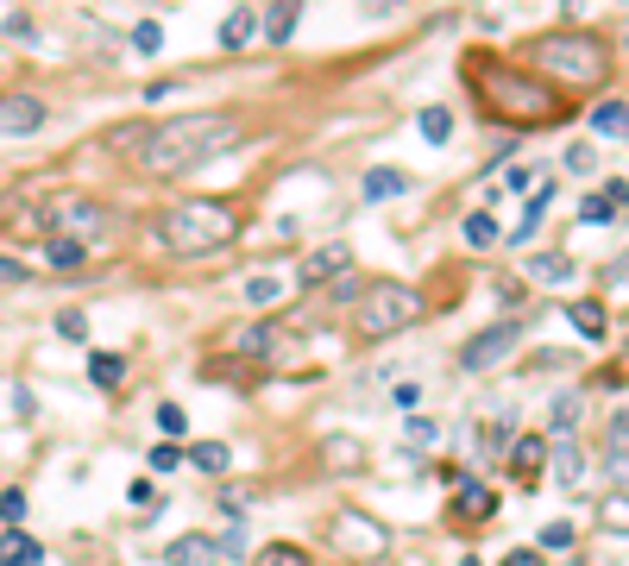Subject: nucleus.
Wrapping results in <instances>:
<instances>
[{
    "label": "nucleus",
    "mask_w": 629,
    "mask_h": 566,
    "mask_svg": "<svg viewBox=\"0 0 629 566\" xmlns=\"http://www.w3.org/2000/svg\"><path fill=\"white\" fill-rule=\"evenodd\" d=\"M239 133H246V120L239 114H177V120H157L152 138H145V152H138V164H145V176H189L202 171V164H215L227 145H239Z\"/></svg>",
    "instance_id": "f257e3e1"
},
{
    "label": "nucleus",
    "mask_w": 629,
    "mask_h": 566,
    "mask_svg": "<svg viewBox=\"0 0 629 566\" xmlns=\"http://www.w3.org/2000/svg\"><path fill=\"white\" fill-rule=\"evenodd\" d=\"M157 239L177 258H208L239 239V208L234 202H215V196H183L157 215Z\"/></svg>",
    "instance_id": "f03ea898"
},
{
    "label": "nucleus",
    "mask_w": 629,
    "mask_h": 566,
    "mask_svg": "<svg viewBox=\"0 0 629 566\" xmlns=\"http://www.w3.org/2000/svg\"><path fill=\"white\" fill-rule=\"evenodd\" d=\"M529 70H535V76L567 82V89H605L610 58H605V44L591 39V32L554 25V32H542V39L529 44Z\"/></svg>",
    "instance_id": "7ed1b4c3"
},
{
    "label": "nucleus",
    "mask_w": 629,
    "mask_h": 566,
    "mask_svg": "<svg viewBox=\"0 0 629 566\" xmlns=\"http://www.w3.org/2000/svg\"><path fill=\"white\" fill-rule=\"evenodd\" d=\"M472 89L492 101L497 114L529 120V126H548V120H560V95H554L542 76H529V70H511V63H472Z\"/></svg>",
    "instance_id": "20e7f679"
},
{
    "label": "nucleus",
    "mask_w": 629,
    "mask_h": 566,
    "mask_svg": "<svg viewBox=\"0 0 629 566\" xmlns=\"http://www.w3.org/2000/svg\"><path fill=\"white\" fill-rule=\"evenodd\" d=\"M422 315H429V302H422V290H415V284L378 277V284H365V296H359V309H353V333L365 340V347H378V340H391V333L415 328Z\"/></svg>",
    "instance_id": "39448f33"
},
{
    "label": "nucleus",
    "mask_w": 629,
    "mask_h": 566,
    "mask_svg": "<svg viewBox=\"0 0 629 566\" xmlns=\"http://www.w3.org/2000/svg\"><path fill=\"white\" fill-rule=\"evenodd\" d=\"M321 542H328V554L334 560H353V566H372L391 554V528L378 523V516H365V510H334L328 523H321Z\"/></svg>",
    "instance_id": "423d86ee"
},
{
    "label": "nucleus",
    "mask_w": 629,
    "mask_h": 566,
    "mask_svg": "<svg viewBox=\"0 0 629 566\" xmlns=\"http://www.w3.org/2000/svg\"><path fill=\"white\" fill-rule=\"evenodd\" d=\"M107 227V215H101V202H89V196H63V202H51V208H39V234L44 239H89Z\"/></svg>",
    "instance_id": "0eeeda50"
},
{
    "label": "nucleus",
    "mask_w": 629,
    "mask_h": 566,
    "mask_svg": "<svg viewBox=\"0 0 629 566\" xmlns=\"http://www.w3.org/2000/svg\"><path fill=\"white\" fill-rule=\"evenodd\" d=\"M516 347H523V321H497V328L472 333L466 347H460V366L466 371H492V366H504Z\"/></svg>",
    "instance_id": "6e6552de"
},
{
    "label": "nucleus",
    "mask_w": 629,
    "mask_h": 566,
    "mask_svg": "<svg viewBox=\"0 0 629 566\" xmlns=\"http://www.w3.org/2000/svg\"><path fill=\"white\" fill-rule=\"evenodd\" d=\"M44 120H51V107H44L39 95H0V138H25V133H39Z\"/></svg>",
    "instance_id": "1a4fd4ad"
},
{
    "label": "nucleus",
    "mask_w": 629,
    "mask_h": 566,
    "mask_svg": "<svg viewBox=\"0 0 629 566\" xmlns=\"http://www.w3.org/2000/svg\"><path fill=\"white\" fill-rule=\"evenodd\" d=\"M542 472H548V441H542V434H516L511 441V478L516 485H535Z\"/></svg>",
    "instance_id": "9d476101"
},
{
    "label": "nucleus",
    "mask_w": 629,
    "mask_h": 566,
    "mask_svg": "<svg viewBox=\"0 0 629 566\" xmlns=\"http://www.w3.org/2000/svg\"><path fill=\"white\" fill-rule=\"evenodd\" d=\"M220 554H227V547H220L215 535H177V542L164 547V560L171 566H215Z\"/></svg>",
    "instance_id": "9b49d317"
},
{
    "label": "nucleus",
    "mask_w": 629,
    "mask_h": 566,
    "mask_svg": "<svg viewBox=\"0 0 629 566\" xmlns=\"http://www.w3.org/2000/svg\"><path fill=\"white\" fill-rule=\"evenodd\" d=\"M347 265H353V253H347V246H321V253L302 258V284H328V277H340Z\"/></svg>",
    "instance_id": "f8f14e48"
},
{
    "label": "nucleus",
    "mask_w": 629,
    "mask_h": 566,
    "mask_svg": "<svg viewBox=\"0 0 629 566\" xmlns=\"http://www.w3.org/2000/svg\"><path fill=\"white\" fill-rule=\"evenodd\" d=\"M321 460L334 472H359L365 466V441H359V434H328V441H321Z\"/></svg>",
    "instance_id": "ddd939ff"
},
{
    "label": "nucleus",
    "mask_w": 629,
    "mask_h": 566,
    "mask_svg": "<svg viewBox=\"0 0 629 566\" xmlns=\"http://www.w3.org/2000/svg\"><path fill=\"white\" fill-rule=\"evenodd\" d=\"M0 566H44V547L13 528V535H0Z\"/></svg>",
    "instance_id": "4468645a"
},
{
    "label": "nucleus",
    "mask_w": 629,
    "mask_h": 566,
    "mask_svg": "<svg viewBox=\"0 0 629 566\" xmlns=\"http://www.w3.org/2000/svg\"><path fill=\"white\" fill-rule=\"evenodd\" d=\"M44 265H51V271H82V265H89V246H82V239H44Z\"/></svg>",
    "instance_id": "2eb2a0df"
},
{
    "label": "nucleus",
    "mask_w": 629,
    "mask_h": 566,
    "mask_svg": "<svg viewBox=\"0 0 629 566\" xmlns=\"http://www.w3.org/2000/svg\"><path fill=\"white\" fill-rule=\"evenodd\" d=\"M453 510H460V516H478V523H485V516L497 510V491H492V485H460V491H453Z\"/></svg>",
    "instance_id": "dca6fc26"
},
{
    "label": "nucleus",
    "mask_w": 629,
    "mask_h": 566,
    "mask_svg": "<svg viewBox=\"0 0 629 566\" xmlns=\"http://www.w3.org/2000/svg\"><path fill=\"white\" fill-rule=\"evenodd\" d=\"M359 189H365V202H391V196H403V189H410V176H403V171H365V183H359Z\"/></svg>",
    "instance_id": "f3484780"
},
{
    "label": "nucleus",
    "mask_w": 629,
    "mask_h": 566,
    "mask_svg": "<svg viewBox=\"0 0 629 566\" xmlns=\"http://www.w3.org/2000/svg\"><path fill=\"white\" fill-rule=\"evenodd\" d=\"M258 25H265V20H258L252 7H239L234 20L220 25V44H227V51H246V44H252V32H258Z\"/></svg>",
    "instance_id": "a211bd4d"
},
{
    "label": "nucleus",
    "mask_w": 629,
    "mask_h": 566,
    "mask_svg": "<svg viewBox=\"0 0 629 566\" xmlns=\"http://www.w3.org/2000/svg\"><path fill=\"white\" fill-rule=\"evenodd\" d=\"M598 528L605 535H629V491H610L605 504H598Z\"/></svg>",
    "instance_id": "6ab92c4d"
},
{
    "label": "nucleus",
    "mask_w": 629,
    "mask_h": 566,
    "mask_svg": "<svg viewBox=\"0 0 629 566\" xmlns=\"http://www.w3.org/2000/svg\"><path fill=\"white\" fill-rule=\"evenodd\" d=\"M89 378H95L101 391H120V378H126V359H120V352H89Z\"/></svg>",
    "instance_id": "aec40b11"
},
{
    "label": "nucleus",
    "mask_w": 629,
    "mask_h": 566,
    "mask_svg": "<svg viewBox=\"0 0 629 566\" xmlns=\"http://www.w3.org/2000/svg\"><path fill=\"white\" fill-rule=\"evenodd\" d=\"M567 321L579 328V340H605V302H573Z\"/></svg>",
    "instance_id": "412c9836"
},
{
    "label": "nucleus",
    "mask_w": 629,
    "mask_h": 566,
    "mask_svg": "<svg viewBox=\"0 0 629 566\" xmlns=\"http://www.w3.org/2000/svg\"><path fill=\"white\" fill-rule=\"evenodd\" d=\"M189 466H202V472H227L234 466V453H227V441H196V447H189Z\"/></svg>",
    "instance_id": "4be33fe9"
},
{
    "label": "nucleus",
    "mask_w": 629,
    "mask_h": 566,
    "mask_svg": "<svg viewBox=\"0 0 629 566\" xmlns=\"http://www.w3.org/2000/svg\"><path fill=\"white\" fill-rule=\"evenodd\" d=\"M554 478L567 491H579V478H586V453L579 447H554Z\"/></svg>",
    "instance_id": "5701e85b"
},
{
    "label": "nucleus",
    "mask_w": 629,
    "mask_h": 566,
    "mask_svg": "<svg viewBox=\"0 0 629 566\" xmlns=\"http://www.w3.org/2000/svg\"><path fill=\"white\" fill-rule=\"evenodd\" d=\"M529 271L542 277V284H567V277H573V258L567 253H535Z\"/></svg>",
    "instance_id": "b1692460"
},
{
    "label": "nucleus",
    "mask_w": 629,
    "mask_h": 566,
    "mask_svg": "<svg viewBox=\"0 0 629 566\" xmlns=\"http://www.w3.org/2000/svg\"><path fill=\"white\" fill-rule=\"evenodd\" d=\"M252 566H314L309 554H302V547L296 542H271V547H258V560Z\"/></svg>",
    "instance_id": "393cba45"
},
{
    "label": "nucleus",
    "mask_w": 629,
    "mask_h": 566,
    "mask_svg": "<svg viewBox=\"0 0 629 566\" xmlns=\"http://www.w3.org/2000/svg\"><path fill=\"white\" fill-rule=\"evenodd\" d=\"M591 126H598V133H629V107L623 101H598V107H591Z\"/></svg>",
    "instance_id": "a878e982"
},
{
    "label": "nucleus",
    "mask_w": 629,
    "mask_h": 566,
    "mask_svg": "<svg viewBox=\"0 0 629 566\" xmlns=\"http://www.w3.org/2000/svg\"><path fill=\"white\" fill-rule=\"evenodd\" d=\"M422 138H429V145H447V138H453V114H447V107H429V114H422Z\"/></svg>",
    "instance_id": "bb28decb"
},
{
    "label": "nucleus",
    "mask_w": 629,
    "mask_h": 566,
    "mask_svg": "<svg viewBox=\"0 0 629 566\" xmlns=\"http://www.w3.org/2000/svg\"><path fill=\"white\" fill-rule=\"evenodd\" d=\"M25 510H32V504H25V491H20V485L0 491V523H7V528H20V523H25Z\"/></svg>",
    "instance_id": "cd10ccee"
},
{
    "label": "nucleus",
    "mask_w": 629,
    "mask_h": 566,
    "mask_svg": "<svg viewBox=\"0 0 629 566\" xmlns=\"http://www.w3.org/2000/svg\"><path fill=\"white\" fill-rule=\"evenodd\" d=\"M290 32H296V7H271V13H265V39L283 44Z\"/></svg>",
    "instance_id": "c85d7f7f"
},
{
    "label": "nucleus",
    "mask_w": 629,
    "mask_h": 566,
    "mask_svg": "<svg viewBox=\"0 0 629 566\" xmlns=\"http://www.w3.org/2000/svg\"><path fill=\"white\" fill-rule=\"evenodd\" d=\"M460 234H466V246H492V239H497V220L478 208V215H466V227H460Z\"/></svg>",
    "instance_id": "c756f323"
},
{
    "label": "nucleus",
    "mask_w": 629,
    "mask_h": 566,
    "mask_svg": "<svg viewBox=\"0 0 629 566\" xmlns=\"http://www.w3.org/2000/svg\"><path fill=\"white\" fill-rule=\"evenodd\" d=\"M277 296H283V284H277V277H252V284H246V302H252V309H271Z\"/></svg>",
    "instance_id": "7c9ffc66"
},
{
    "label": "nucleus",
    "mask_w": 629,
    "mask_h": 566,
    "mask_svg": "<svg viewBox=\"0 0 629 566\" xmlns=\"http://www.w3.org/2000/svg\"><path fill=\"white\" fill-rule=\"evenodd\" d=\"M157 44H164V25H157V20H138L133 25V51H145V58H152Z\"/></svg>",
    "instance_id": "2f4dec72"
},
{
    "label": "nucleus",
    "mask_w": 629,
    "mask_h": 566,
    "mask_svg": "<svg viewBox=\"0 0 629 566\" xmlns=\"http://www.w3.org/2000/svg\"><path fill=\"white\" fill-rule=\"evenodd\" d=\"M560 164H567L573 176H591V171H598V152H591V145H567V157H560Z\"/></svg>",
    "instance_id": "473e14b6"
},
{
    "label": "nucleus",
    "mask_w": 629,
    "mask_h": 566,
    "mask_svg": "<svg viewBox=\"0 0 629 566\" xmlns=\"http://www.w3.org/2000/svg\"><path fill=\"white\" fill-rule=\"evenodd\" d=\"M610 215H617V208H610L605 196H586V202H579V220H586V227H610Z\"/></svg>",
    "instance_id": "72a5a7b5"
},
{
    "label": "nucleus",
    "mask_w": 629,
    "mask_h": 566,
    "mask_svg": "<svg viewBox=\"0 0 629 566\" xmlns=\"http://www.w3.org/2000/svg\"><path fill=\"white\" fill-rule=\"evenodd\" d=\"M157 429L171 434V441H183V429H189V415H183L177 403H157Z\"/></svg>",
    "instance_id": "f704fd0d"
},
{
    "label": "nucleus",
    "mask_w": 629,
    "mask_h": 566,
    "mask_svg": "<svg viewBox=\"0 0 629 566\" xmlns=\"http://www.w3.org/2000/svg\"><path fill=\"white\" fill-rule=\"evenodd\" d=\"M573 422H579V397H573V391H560V397H554V429L567 434Z\"/></svg>",
    "instance_id": "c9c22d12"
},
{
    "label": "nucleus",
    "mask_w": 629,
    "mask_h": 566,
    "mask_svg": "<svg viewBox=\"0 0 629 566\" xmlns=\"http://www.w3.org/2000/svg\"><path fill=\"white\" fill-rule=\"evenodd\" d=\"M542 208H548V189H542V196L529 202V215H523V227H516V234H511L516 246H529V234H535V227H542Z\"/></svg>",
    "instance_id": "e433bc0d"
},
{
    "label": "nucleus",
    "mask_w": 629,
    "mask_h": 566,
    "mask_svg": "<svg viewBox=\"0 0 629 566\" xmlns=\"http://www.w3.org/2000/svg\"><path fill=\"white\" fill-rule=\"evenodd\" d=\"M58 333H63V340H89V315H82V309H63L58 315Z\"/></svg>",
    "instance_id": "4c0bfd02"
},
{
    "label": "nucleus",
    "mask_w": 629,
    "mask_h": 566,
    "mask_svg": "<svg viewBox=\"0 0 629 566\" xmlns=\"http://www.w3.org/2000/svg\"><path fill=\"white\" fill-rule=\"evenodd\" d=\"M183 460H189V453H183L177 441H164V447H152V472H177Z\"/></svg>",
    "instance_id": "58836bf2"
},
{
    "label": "nucleus",
    "mask_w": 629,
    "mask_h": 566,
    "mask_svg": "<svg viewBox=\"0 0 629 566\" xmlns=\"http://www.w3.org/2000/svg\"><path fill=\"white\" fill-rule=\"evenodd\" d=\"M542 547H554V554L573 547V523H548V528H542Z\"/></svg>",
    "instance_id": "ea45409f"
},
{
    "label": "nucleus",
    "mask_w": 629,
    "mask_h": 566,
    "mask_svg": "<svg viewBox=\"0 0 629 566\" xmlns=\"http://www.w3.org/2000/svg\"><path fill=\"white\" fill-rule=\"evenodd\" d=\"M246 504H252V485H234V491H220V510H234V516H246Z\"/></svg>",
    "instance_id": "a19ab883"
},
{
    "label": "nucleus",
    "mask_w": 629,
    "mask_h": 566,
    "mask_svg": "<svg viewBox=\"0 0 629 566\" xmlns=\"http://www.w3.org/2000/svg\"><path fill=\"white\" fill-rule=\"evenodd\" d=\"M0 284H25V265H20V258L0 253Z\"/></svg>",
    "instance_id": "79ce46f5"
},
{
    "label": "nucleus",
    "mask_w": 629,
    "mask_h": 566,
    "mask_svg": "<svg viewBox=\"0 0 629 566\" xmlns=\"http://www.w3.org/2000/svg\"><path fill=\"white\" fill-rule=\"evenodd\" d=\"M610 478H617V485H629V453L623 447H610Z\"/></svg>",
    "instance_id": "37998d69"
},
{
    "label": "nucleus",
    "mask_w": 629,
    "mask_h": 566,
    "mask_svg": "<svg viewBox=\"0 0 629 566\" xmlns=\"http://www.w3.org/2000/svg\"><path fill=\"white\" fill-rule=\"evenodd\" d=\"M434 434H441V429H434L429 415H410V441H434Z\"/></svg>",
    "instance_id": "c03bdc74"
},
{
    "label": "nucleus",
    "mask_w": 629,
    "mask_h": 566,
    "mask_svg": "<svg viewBox=\"0 0 629 566\" xmlns=\"http://www.w3.org/2000/svg\"><path fill=\"white\" fill-rule=\"evenodd\" d=\"M504 566H542V554H535V547H511V554H504Z\"/></svg>",
    "instance_id": "a18cd8bd"
},
{
    "label": "nucleus",
    "mask_w": 629,
    "mask_h": 566,
    "mask_svg": "<svg viewBox=\"0 0 629 566\" xmlns=\"http://www.w3.org/2000/svg\"><path fill=\"white\" fill-rule=\"evenodd\" d=\"M605 202L617 208V202H629V183H605Z\"/></svg>",
    "instance_id": "49530a36"
},
{
    "label": "nucleus",
    "mask_w": 629,
    "mask_h": 566,
    "mask_svg": "<svg viewBox=\"0 0 629 566\" xmlns=\"http://www.w3.org/2000/svg\"><path fill=\"white\" fill-rule=\"evenodd\" d=\"M466 566H478V560H466Z\"/></svg>",
    "instance_id": "de8ad7c7"
}]
</instances>
